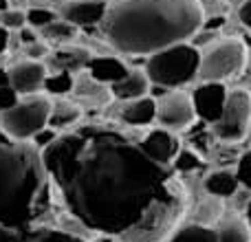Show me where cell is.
I'll list each match as a JSON object with an SVG mask.
<instances>
[{
	"instance_id": "obj_29",
	"label": "cell",
	"mask_w": 251,
	"mask_h": 242,
	"mask_svg": "<svg viewBox=\"0 0 251 242\" xmlns=\"http://www.w3.org/2000/svg\"><path fill=\"white\" fill-rule=\"evenodd\" d=\"M16 99H18V95H16V91H13L9 84H7V86H0V110L13 106V104H16Z\"/></svg>"
},
{
	"instance_id": "obj_1",
	"label": "cell",
	"mask_w": 251,
	"mask_h": 242,
	"mask_svg": "<svg viewBox=\"0 0 251 242\" xmlns=\"http://www.w3.org/2000/svg\"><path fill=\"white\" fill-rule=\"evenodd\" d=\"M40 154L71 216L97 234L124 236L165 200L168 168L115 130H66Z\"/></svg>"
},
{
	"instance_id": "obj_11",
	"label": "cell",
	"mask_w": 251,
	"mask_h": 242,
	"mask_svg": "<svg viewBox=\"0 0 251 242\" xmlns=\"http://www.w3.org/2000/svg\"><path fill=\"white\" fill-rule=\"evenodd\" d=\"M192 101H194V110L196 117L203 119V123L212 125L218 119L223 110L227 97V88L225 84H216V82H199V86L194 91H190Z\"/></svg>"
},
{
	"instance_id": "obj_21",
	"label": "cell",
	"mask_w": 251,
	"mask_h": 242,
	"mask_svg": "<svg viewBox=\"0 0 251 242\" xmlns=\"http://www.w3.org/2000/svg\"><path fill=\"white\" fill-rule=\"evenodd\" d=\"M168 242H218L216 231L209 225H199V222H187L178 227Z\"/></svg>"
},
{
	"instance_id": "obj_16",
	"label": "cell",
	"mask_w": 251,
	"mask_h": 242,
	"mask_svg": "<svg viewBox=\"0 0 251 242\" xmlns=\"http://www.w3.org/2000/svg\"><path fill=\"white\" fill-rule=\"evenodd\" d=\"M82 104L79 101H71L66 97H55L51 99V113H49V128L55 132H66L79 125L82 121Z\"/></svg>"
},
{
	"instance_id": "obj_4",
	"label": "cell",
	"mask_w": 251,
	"mask_h": 242,
	"mask_svg": "<svg viewBox=\"0 0 251 242\" xmlns=\"http://www.w3.org/2000/svg\"><path fill=\"white\" fill-rule=\"evenodd\" d=\"M152 88H187L199 77V48L192 42H176L146 57L143 64Z\"/></svg>"
},
{
	"instance_id": "obj_6",
	"label": "cell",
	"mask_w": 251,
	"mask_h": 242,
	"mask_svg": "<svg viewBox=\"0 0 251 242\" xmlns=\"http://www.w3.org/2000/svg\"><path fill=\"white\" fill-rule=\"evenodd\" d=\"M49 113H51V97L44 93L22 95L16 104L0 110V130L9 141L26 143L49 125Z\"/></svg>"
},
{
	"instance_id": "obj_2",
	"label": "cell",
	"mask_w": 251,
	"mask_h": 242,
	"mask_svg": "<svg viewBox=\"0 0 251 242\" xmlns=\"http://www.w3.org/2000/svg\"><path fill=\"white\" fill-rule=\"evenodd\" d=\"M101 35L124 60L143 57L190 42L205 26L201 0H113L101 20Z\"/></svg>"
},
{
	"instance_id": "obj_12",
	"label": "cell",
	"mask_w": 251,
	"mask_h": 242,
	"mask_svg": "<svg viewBox=\"0 0 251 242\" xmlns=\"http://www.w3.org/2000/svg\"><path fill=\"white\" fill-rule=\"evenodd\" d=\"M156 121L154 95H146L139 99L122 101L119 106V123L132 130H148Z\"/></svg>"
},
{
	"instance_id": "obj_27",
	"label": "cell",
	"mask_w": 251,
	"mask_h": 242,
	"mask_svg": "<svg viewBox=\"0 0 251 242\" xmlns=\"http://www.w3.org/2000/svg\"><path fill=\"white\" fill-rule=\"evenodd\" d=\"M16 38H18V44H22V47H31V44H35L40 40V33L35 29H31V26H22V29L16 31Z\"/></svg>"
},
{
	"instance_id": "obj_22",
	"label": "cell",
	"mask_w": 251,
	"mask_h": 242,
	"mask_svg": "<svg viewBox=\"0 0 251 242\" xmlns=\"http://www.w3.org/2000/svg\"><path fill=\"white\" fill-rule=\"evenodd\" d=\"M73 84H75V75L69 73V71H49L42 93L49 95L51 99L66 97L69 93H73Z\"/></svg>"
},
{
	"instance_id": "obj_3",
	"label": "cell",
	"mask_w": 251,
	"mask_h": 242,
	"mask_svg": "<svg viewBox=\"0 0 251 242\" xmlns=\"http://www.w3.org/2000/svg\"><path fill=\"white\" fill-rule=\"evenodd\" d=\"M51 181L33 143H0V222L26 231L49 207Z\"/></svg>"
},
{
	"instance_id": "obj_26",
	"label": "cell",
	"mask_w": 251,
	"mask_h": 242,
	"mask_svg": "<svg viewBox=\"0 0 251 242\" xmlns=\"http://www.w3.org/2000/svg\"><path fill=\"white\" fill-rule=\"evenodd\" d=\"M0 26H4L7 31L16 33L18 29L26 26V11L25 9H16V7H9L0 13Z\"/></svg>"
},
{
	"instance_id": "obj_17",
	"label": "cell",
	"mask_w": 251,
	"mask_h": 242,
	"mask_svg": "<svg viewBox=\"0 0 251 242\" xmlns=\"http://www.w3.org/2000/svg\"><path fill=\"white\" fill-rule=\"evenodd\" d=\"M49 71H69V73H79V71L86 69L88 60H91V53L84 51V48L71 47V44H62L57 47V51L49 53Z\"/></svg>"
},
{
	"instance_id": "obj_9",
	"label": "cell",
	"mask_w": 251,
	"mask_h": 242,
	"mask_svg": "<svg viewBox=\"0 0 251 242\" xmlns=\"http://www.w3.org/2000/svg\"><path fill=\"white\" fill-rule=\"evenodd\" d=\"M47 75H49L47 62L33 60V57H20V60H13L11 64L7 66L9 86L16 91L18 97L42 93Z\"/></svg>"
},
{
	"instance_id": "obj_23",
	"label": "cell",
	"mask_w": 251,
	"mask_h": 242,
	"mask_svg": "<svg viewBox=\"0 0 251 242\" xmlns=\"http://www.w3.org/2000/svg\"><path fill=\"white\" fill-rule=\"evenodd\" d=\"M77 26H73L71 22L62 20V18H57V20H53L49 26H44L42 31H40V38L44 40V42H53V44H69L71 40L75 38V33H77Z\"/></svg>"
},
{
	"instance_id": "obj_30",
	"label": "cell",
	"mask_w": 251,
	"mask_h": 242,
	"mask_svg": "<svg viewBox=\"0 0 251 242\" xmlns=\"http://www.w3.org/2000/svg\"><path fill=\"white\" fill-rule=\"evenodd\" d=\"M238 20L245 29L251 31V0H245V2L238 7Z\"/></svg>"
},
{
	"instance_id": "obj_15",
	"label": "cell",
	"mask_w": 251,
	"mask_h": 242,
	"mask_svg": "<svg viewBox=\"0 0 251 242\" xmlns=\"http://www.w3.org/2000/svg\"><path fill=\"white\" fill-rule=\"evenodd\" d=\"M128 69H130V64H126V60L119 55H91V60H88L84 71L97 84L110 86L117 79H122L128 73Z\"/></svg>"
},
{
	"instance_id": "obj_19",
	"label": "cell",
	"mask_w": 251,
	"mask_h": 242,
	"mask_svg": "<svg viewBox=\"0 0 251 242\" xmlns=\"http://www.w3.org/2000/svg\"><path fill=\"white\" fill-rule=\"evenodd\" d=\"M218 242H251V229L238 214H225L214 225Z\"/></svg>"
},
{
	"instance_id": "obj_13",
	"label": "cell",
	"mask_w": 251,
	"mask_h": 242,
	"mask_svg": "<svg viewBox=\"0 0 251 242\" xmlns=\"http://www.w3.org/2000/svg\"><path fill=\"white\" fill-rule=\"evenodd\" d=\"M106 7H108V2H104V0H73L57 13L62 20L71 22L77 29H86L93 24H101Z\"/></svg>"
},
{
	"instance_id": "obj_32",
	"label": "cell",
	"mask_w": 251,
	"mask_h": 242,
	"mask_svg": "<svg viewBox=\"0 0 251 242\" xmlns=\"http://www.w3.org/2000/svg\"><path fill=\"white\" fill-rule=\"evenodd\" d=\"M245 222H247V225H249V229H251V200H249V203H247V207H245Z\"/></svg>"
},
{
	"instance_id": "obj_20",
	"label": "cell",
	"mask_w": 251,
	"mask_h": 242,
	"mask_svg": "<svg viewBox=\"0 0 251 242\" xmlns=\"http://www.w3.org/2000/svg\"><path fill=\"white\" fill-rule=\"evenodd\" d=\"M22 242H88V240L73 234V231H66V229L33 225L25 231V240Z\"/></svg>"
},
{
	"instance_id": "obj_33",
	"label": "cell",
	"mask_w": 251,
	"mask_h": 242,
	"mask_svg": "<svg viewBox=\"0 0 251 242\" xmlns=\"http://www.w3.org/2000/svg\"><path fill=\"white\" fill-rule=\"evenodd\" d=\"M11 7V2H9V0H0V13L4 11V9H9Z\"/></svg>"
},
{
	"instance_id": "obj_31",
	"label": "cell",
	"mask_w": 251,
	"mask_h": 242,
	"mask_svg": "<svg viewBox=\"0 0 251 242\" xmlns=\"http://www.w3.org/2000/svg\"><path fill=\"white\" fill-rule=\"evenodd\" d=\"M9 48H11V31L0 26V55H7Z\"/></svg>"
},
{
	"instance_id": "obj_25",
	"label": "cell",
	"mask_w": 251,
	"mask_h": 242,
	"mask_svg": "<svg viewBox=\"0 0 251 242\" xmlns=\"http://www.w3.org/2000/svg\"><path fill=\"white\" fill-rule=\"evenodd\" d=\"M25 11H26V26L35 29L38 33L44 29V26L51 24L53 20L60 18V13L51 7H29V9H25Z\"/></svg>"
},
{
	"instance_id": "obj_7",
	"label": "cell",
	"mask_w": 251,
	"mask_h": 242,
	"mask_svg": "<svg viewBox=\"0 0 251 242\" xmlns=\"http://www.w3.org/2000/svg\"><path fill=\"white\" fill-rule=\"evenodd\" d=\"M216 143H240L251 130V93L234 88L227 93L218 119L209 125Z\"/></svg>"
},
{
	"instance_id": "obj_34",
	"label": "cell",
	"mask_w": 251,
	"mask_h": 242,
	"mask_svg": "<svg viewBox=\"0 0 251 242\" xmlns=\"http://www.w3.org/2000/svg\"><path fill=\"white\" fill-rule=\"evenodd\" d=\"M7 141H9V139L4 137V132H2V130H0V143H7Z\"/></svg>"
},
{
	"instance_id": "obj_14",
	"label": "cell",
	"mask_w": 251,
	"mask_h": 242,
	"mask_svg": "<svg viewBox=\"0 0 251 242\" xmlns=\"http://www.w3.org/2000/svg\"><path fill=\"white\" fill-rule=\"evenodd\" d=\"M150 91H152V84H150V79H148L143 66L141 69H139V66H130L128 73H126L122 79H117L115 84L108 86L110 97L117 99L119 104H122V101L146 97V95H150Z\"/></svg>"
},
{
	"instance_id": "obj_28",
	"label": "cell",
	"mask_w": 251,
	"mask_h": 242,
	"mask_svg": "<svg viewBox=\"0 0 251 242\" xmlns=\"http://www.w3.org/2000/svg\"><path fill=\"white\" fill-rule=\"evenodd\" d=\"M25 240V231L13 229V227H7L0 222V242H22Z\"/></svg>"
},
{
	"instance_id": "obj_8",
	"label": "cell",
	"mask_w": 251,
	"mask_h": 242,
	"mask_svg": "<svg viewBox=\"0 0 251 242\" xmlns=\"http://www.w3.org/2000/svg\"><path fill=\"white\" fill-rule=\"evenodd\" d=\"M156 104V121L154 125L165 128L174 134L187 132L194 128V123L199 121L194 110V101L187 88H170L159 95H154Z\"/></svg>"
},
{
	"instance_id": "obj_5",
	"label": "cell",
	"mask_w": 251,
	"mask_h": 242,
	"mask_svg": "<svg viewBox=\"0 0 251 242\" xmlns=\"http://www.w3.org/2000/svg\"><path fill=\"white\" fill-rule=\"evenodd\" d=\"M249 62V48L238 35L212 38L199 48V77L196 82L225 84L238 77Z\"/></svg>"
},
{
	"instance_id": "obj_24",
	"label": "cell",
	"mask_w": 251,
	"mask_h": 242,
	"mask_svg": "<svg viewBox=\"0 0 251 242\" xmlns=\"http://www.w3.org/2000/svg\"><path fill=\"white\" fill-rule=\"evenodd\" d=\"M172 168L187 176V174L199 172V169L203 168V156H201L194 147H183L181 145V150L176 152V156H174V161H172Z\"/></svg>"
},
{
	"instance_id": "obj_10",
	"label": "cell",
	"mask_w": 251,
	"mask_h": 242,
	"mask_svg": "<svg viewBox=\"0 0 251 242\" xmlns=\"http://www.w3.org/2000/svg\"><path fill=\"white\" fill-rule=\"evenodd\" d=\"M137 145L152 163L161 165V168H170L174 156H176V152L181 150L178 134L170 132V130H165V128H159V125L148 128L146 132L137 139Z\"/></svg>"
},
{
	"instance_id": "obj_18",
	"label": "cell",
	"mask_w": 251,
	"mask_h": 242,
	"mask_svg": "<svg viewBox=\"0 0 251 242\" xmlns=\"http://www.w3.org/2000/svg\"><path fill=\"white\" fill-rule=\"evenodd\" d=\"M203 190L207 196H214V198L223 200V198H231V196L238 194L240 190V181L236 176V172L227 168H218L212 169L207 176L203 178Z\"/></svg>"
}]
</instances>
